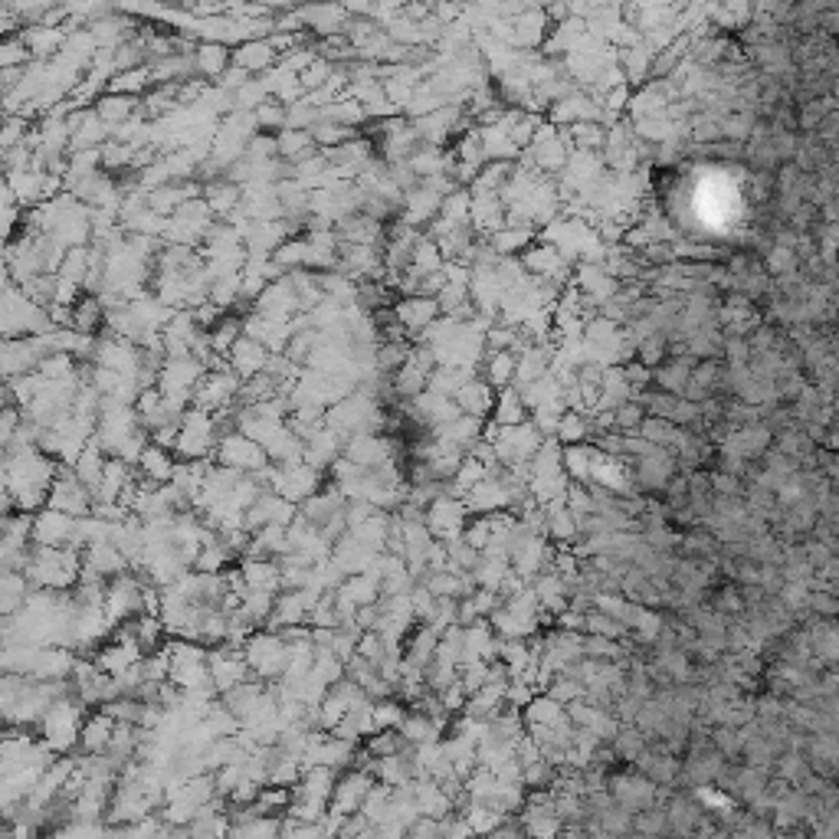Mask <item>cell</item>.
<instances>
[{"mask_svg":"<svg viewBox=\"0 0 839 839\" xmlns=\"http://www.w3.org/2000/svg\"><path fill=\"white\" fill-rule=\"evenodd\" d=\"M59 466L40 446L4 449V495H10L17 512L37 515L50 505V489L59 476Z\"/></svg>","mask_w":839,"mask_h":839,"instance_id":"cell-1","label":"cell"},{"mask_svg":"<svg viewBox=\"0 0 839 839\" xmlns=\"http://www.w3.org/2000/svg\"><path fill=\"white\" fill-rule=\"evenodd\" d=\"M89 715H92L89 705L82 702L76 692H69L43 715L37 731H40V738L53 748L56 758H69V754H76V748H79L82 725H86Z\"/></svg>","mask_w":839,"mask_h":839,"instance_id":"cell-2","label":"cell"},{"mask_svg":"<svg viewBox=\"0 0 839 839\" xmlns=\"http://www.w3.org/2000/svg\"><path fill=\"white\" fill-rule=\"evenodd\" d=\"M33 590H76L82 581V551L76 548H33L27 564Z\"/></svg>","mask_w":839,"mask_h":839,"instance_id":"cell-3","label":"cell"},{"mask_svg":"<svg viewBox=\"0 0 839 839\" xmlns=\"http://www.w3.org/2000/svg\"><path fill=\"white\" fill-rule=\"evenodd\" d=\"M243 656H246V666L253 672V679L276 685L286 679V672H289L292 646L286 643V636L276 630H259L246 640Z\"/></svg>","mask_w":839,"mask_h":839,"instance_id":"cell-4","label":"cell"},{"mask_svg":"<svg viewBox=\"0 0 839 839\" xmlns=\"http://www.w3.org/2000/svg\"><path fill=\"white\" fill-rule=\"evenodd\" d=\"M220 440L223 436L214 413L191 407L181 420V433H177V446H174L177 463H214Z\"/></svg>","mask_w":839,"mask_h":839,"instance_id":"cell-5","label":"cell"},{"mask_svg":"<svg viewBox=\"0 0 839 839\" xmlns=\"http://www.w3.org/2000/svg\"><path fill=\"white\" fill-rule=\"evenodd\" d=\"M171 682L181 692H217L210 679V649L187 640H168Z\"/></svg>","mask_w":839,"mask_h":839,"instance_id":"cell-6","label":"cell"},{"mask_svg":"<svg viewBox=\"0 0 839 839\" xmlns=\"http://www.w3.org/2000/svg\"><path fill=\"white\" fill-rule=\"evenodd\" d=\"M214 463L217 466H227V469H236V472H243V476H253V479H266V472H269V456H266V449L259 446L256 440H250L246 433H230V436H223L220 446H217V453H214ZM266 486V482H263Z\"/></svg>","mask_w":839,"mask_h":839,"instance_id":"cell-7","label":"cell"},{"mask_svg":"<svg viewBox=\"0 0 839 839\" xmlns=\"http://www.w3.org/2000/svg\"><path fill=\"white\" fill-rule=\"evenodd\" d=\"M263 482H266L269 492L282 495V499H289L292 505H302V502H309L312 495H318V489H322V472L312 469L309 463L286 466V469L269 466Z\"/></svg>","mask_w":839,"mask_h":839,"instance_id":"cell-8","label":"cell"},{"mask_svg":"<svg viewBox=\"0 0 839 839\" xmlns=\"http://www.w3.org/2000/svg\"><path fill=\"white\" fill-rule=\"evenodd\" d=\"M518 823L525 826L528 839H558L564 833V820L558 817L551 790H531L522 813H518Z\"/></svg>","mask_w":839,"mask_h":839,"instance_id":"cell-9","label":"cell"},{"mask_svg":"<svg viewBox=\"0 0 839 839\" xmlns=\"http://www.w3.org/2000/svg\"><path fill=\"white\" fill-rule=\"evenodd\" d=\"M469 518L472 515L463 499H456V495H440V499H433L427 512H423V525L430 528V535L436 541H453L459 535H466Z\"/></svg>","mask_w":839,"mask_h":839,"instance_id":"cell-10","label":"cell"},{"mask_svg":"<svg viewBox=\"0 0 839 839\" xmlns=\"http://www.w3.org/2000/svg\"><path fill=\"white\" fill-rule=\"evenodd\" d=\"M610 794L613 800L626 807L636 817V813H643L649 807H659V787L643 777L640 771H620V774H610Z\"/></svg>","mask_w":839,"mask_h":839,"instance_id":"cell-11","label":"cell"},{"mask_svg":"<svg viewBox=\"0 0 839 839\" xmlns=\"http://www.w3.org/2000/svg\"><path fill=\"white\" fill-rule=\"evenodd\" d=\"M240 387H243V381H240V377H236L230 368L207 371V377L200 381L197 394H194V407L204 410V413H223V410H230V407H236Z\"/></svg>","mask_w":839,"mask_h":839,"instance_id":"cell-12","label":"cell"},{"mask_svg":"<svg viewBox=\"0 0 839 839\" xmlns=\"http://www.w3.org/2000/svg\"><path fill=\"white\" fill-rule=\"evenodd\" d=\"M79 518L63 515L46 505L33 515V548H76Z\"/></svg>","mask_w":839,"mask_h":839,"instance_id":"cell-13","label":"cell"},{"mask_svg":"<svg viewBox=\"0 0 839 839\" xmlns=\"http://www.w3.org/2000/svg\"><path fill=\"white\" fill-rule=\"evenodd\" d=\"M50 508H56V512H63V515H73V518H86V515H92V508H96V499H92V492L76 479V472L63 466L50 489Z\"/></svg>","mask_w":839,"mask_h":839,"instance_id":"cell-14","label":"cell"},{"mask_svg":"<svg viewBox=\"0 0 839 839\" xmlns=\"http://www.w3.org/2000/svg\"><path fill=\"white\" fill-rule=\"evenodd\" d=\"M295 518H299V505H292L289 499H282V495L276 492H263L259 499L250 505V512H246L243 518V528L246 531H263V528H289Z\"/></svg>","mask_w":839,"mask_h":839,"instance_id":"cell-15","label":"cell"},{"mask_svg":"<svg viewBox=\"0 0 839 839\" xmlns=\"http://www.w3.org/2000/svg\"><path fill=\"white\" fill-rule=\"evenodd\" d=\"M210 679H214L217 695H227L230 689H236V685L253 682V672L246 666L243 649H236V646L210 649Z\"/></svg>","mask_w":839,"mask_h":839,"instance_id":"cell-16","label":"cell"},{"mask_svg":"<svg viewBox=\"0 0 839 839\" xmlns=\"http://www.w3.org/2000/svg\"><path fill=\"white\" fill-rule=\"evenodd\" d=\"M374 784H377L374 777L368 771H361V767L341 771L338 784H335V794H332V813H335V817H354V813H361L364 800H368Z\"/></svg>","mask_w":839,"mask_h":839,"instance_id":"cell-17","label":"cell"},{"mask_svg":"<svg viewBox=\"0 0 839 839\" xmlns=\"http://www.w3.org/2000/svg\"><path fill=\"white\" fill-rule=\"evenodd\" d=\"M345 459L358 463L361 469H381L384 463L397 459V443L384 433H361L345 443Z\"/></svg>","mask_w":839,"mask_h":839,"instance_id":"cell-18","label":"cell"},{"mask_svg":"<svg viewBox=\"0 0 839 839\" xmlns=\"http://www.w3.org/2000/svg\"><path fill=\"white\" fill-rule=\"evenodd\" d=\"M440 302L427 299V295H410V299H397L394 302V315L400 328L407 332V338H420L433 322H440Z\"/></svg>","mask_w":839,"mask_h":839,"instance_id":"cell-19","label":"cell"},{"mask_svg":"<svg viewBox=\"0 0 839 839\" xmlns=\"http://www.w3.org/2000/svg\"><path fill=\"white\" fill-rule=\"evenodd\" d=\"M141 659H145V649H141L132 636L112 633V640L92 656V663H96L102 672H109V676H122L125 669H132L135 663H141Z\"/></svg>","mask_w":839,"mask_h":839,"instance_id":"cell-20","label":"cell"},{"mask_svg":"<svg viewBox=\"0 0 839 839\" xmlns=\"http://www.w3.org/2000/svg\"><path fill=\"white\" fill-rule=\"evenodd\" d=\"M636 771H640L643 777H649L656 787H676L679 790V777H682V758H676V754H669L663 751L659 744H649V748L643 751V758L633 764Z\"/></svg>","mask_w":839,"mask_h":839,"instance_id":"cell-21","label":"cell"},{"mask_svg":"<svg viewBox=\"0 0 839 839\" xmlns=\"http://www.w3.org/2000/svg\"><path fill=\"white\" fill-rule=\"evenodd\" d=\"M230 371L240 377V381H253V377L259 374H266L269 371V364H273V351L263 348L259 341H250V338H240L233 345L230 351Z\"/></svg>","mask_w":839,"mask_h":839,"instance_id":"cell-22","label":"cell"},{"mask_svg":"<svg viewBox=\"0 0 839 839\" xmlns=\"http://www.w3.org/2000/svg\"><path fill=\"white\" fill-rule=\"evenodd\" d=\"M335 784H338V771H332V767H305L302 781L292 787V797L305 800V803H318V807L332 810Z\"/></svg>","mask_w":839,"mask_h":839,"instance_id":"cell-23","label":"cell"},{"mask_svg":"<svg viewBox=\"0 0 839 839\" xmlns=\"http://www.w3.org/2000/svg\"><path fill=\"white\" fill-rule=\"evenodd\" d=\"M138 476L151 482V486H168V482L174 479V472H177V456H174V449H164L158 443H151L145 453L138 456Z\"/></svg>","mask_w":839,"mask_h":839,"instance_id":"cell-24","label":"cell"},{"mask_svg":"<svg viewBox=\"0 0 839 839\" xmlns=\"http://www.w3.org/2000/svg\"><path fill=\"white\" fill-rule=\"evenodd\" d=\"M191 830L194 839H230V830H233V823H230V803L217 797L210 807H204L194 817V823L187 826Z\"/></svg>","mask_w":839,"mask_h":839,"instance_id":"cell-25","label":"cell"},{"mask_svg":"<svg viewBox=\"0 0 839 839\" xmlns=\"http://www.w3.org/2000/svg\"><path fill=\"white\" fill-rule=\"evenodd\" d=\"M279 59L282 56L276 53L273 40H250V43H243L233 50V66L246 69L250 76H263V73H269V69H276Z\"/></svg>","mask_w":839,"mask_h":839,"instance_id":"cell-26","label":"cell"},{"mask_svg":"<svg viewBox=\"0 0 839 839\" xmlns=\"http://www.w3.org/2000/svg\"><path fill=\"white\" fill-rule=\"evenodd\" d=\"M243 581L250 590H263V594H282V564L273 558H243L240 561Z\"/></svg>","mask_w":839,"mask_h":839,"instance_id":"cell-27","label":"cell"},{"mask_svg":"<svg viewBox=\"0 0 839 839\" xmlns=\"http://www.w3.org/2000/svg\"><path fill=\"white\" fill-rule=\"evenodd\" d=\"M341 456H345V440L328 427L305 443V463H309L312 469H318V472H332V466Z\"/></svg>","mask_w":839,"mask_h":839,"instance_id":"cell-28","label":"cell"},{"mask_svg":"<svg viewBox=\"0 0 839 839\" xmlns=\"http://www.w3.org/2000/svg\"><path fill=\"white\" fill-rule=\"evenodd\" d=\"M332 558H335V564L341 567V571H345L348 577H354V574H368L371 564L377 561V554L368 545H361V541L348 531V535L332 548Z\"/></svg>","mask_w":839,"mask_h":839,"instance_id":"cell-29","label":"cell"},{"mask_svg":"<svg viewBox=\"0 0 839 839\" xmlns=\"http://www.w3.org/2000/svg\"><path fill=\"white\" fill-rule=\"evenodd\" d=\"M413 794H417L420 817L446 820L449 813H456V803L443 790V784H436V781H413Z\"/></svg>","mask_w":839,"mask_h":839,"instance_id":"cell-30","label":"cell"},{"mask_svg":"<svg viewBox=\"0 0 839 839\" xmlns=\"http://www.w3.org/2000/svg\"><path fill=\"white\" fill-rule=\"evenodd\" d=\"M194 63H197V76L204 82H220L223 73L233 66V50L223 43H200L197 53H194Z\"/></svg>","mask_w":839,"mask_h":839,"instance_id":"cell-31","label":"cell"},{"mask_svg":"<svg viewBox=\"0 0 839 839\" xmlns=\"http://www.w3.org/2000/svg\"><path fill=\"white\" fill-rule=\"evenodd\" d=\"M115 722L105 712H92L82 725V738H79V754H105L115 735Z\"/></svg>","mask_w":839,"mask_h":839,"instance_id":"cell-32","label":"cell"},{"mask_svg":"<svg viewBox=\"0 0 839 839\" xmlns=\"http://www.w3.org/2000/svg\"><path fill=\"white\" fill-rule=\"evenodd\" d=\"M96 112H99V118L105 125L112 128H122V125H128L132 122V118H138L141 115V99H132V96H115V92H105V96L96 102Z\"/></svg>","mask_w":839,"mask_h":839,"instance_id":"cell-33","label":"cell"},{"mask_svg":"<svg viewBox=\"0 0 839 839\" xmlns=\"http://www.w3.org/2000/svg\"><path fill=\"white\" fill-rule=\"evenodd\" d=\"M30 594H33V584L27 581V574L4 571V577H0V613H4V617H14V613L27 607Z\"/></svg>","mask_w":839,"mask_h":839,"instance_id":"cell-34","label":"cell"},{"mask_svg":"<svg viewBox=\"0 0 839 839\" xmlns=\"http://www.w3.org/2000/svg\"><path fill=\"white\" fill-rule=\"evenodd\" d=\"M105 466H109V456H105V449H102L96 440H92L86 449H82V456H79L69 469L76 472V479H79L89 492H96L99 482H102V476H105Z\"/></svg>","mask_w":839,"mask_h":839,"instance_id":"cell-35","label":"cell"},{"mask_svg":"<svg viewBox=\"0 0 839 839\" xmlns=\"http://www.w3.org/2000/svg\"><path fill=\"white\" fill-rule=\"evenodd\" d=\"M400 735L407 738L410 748H420V744L443 741V728L436 725L430 715H423V712H417V708H410L407 718H404V725H400Z\"/></svg>","mask_w":839,"mask_h":839,"instance_id":"cell-36","label":"cell"},{"mask_svg":"<svg viewBox=\"0 0 839 839\" xmlns=\"http://www.w3.org/2000/svg\"><path fill=\"white\" fill-rule=\"evenodd\" d=\"M453 400L459 404V410L466 413V417H476V420H479V417H486V413L492 410L495 394H492V384H486V381H469Z\"/></svg>","mask_w":839,"mask_h":839,"instance_id":"cell-37","label":"cell"},{"mask_svg":"<svg viewBox=\"0 0 839 839\" xmlns=\"http://www.w3.org/2000/svg\"><path fill=\"white\" fill-rule=\"evenodd\" d=\"M610 748H613V754H617V761L636 764V761L643 758V751L649 748V738L636 725H623L617 731V738L610 741Z\"/></svg>","mask_w":839,"mask_h":839,"instance_id":"cell-38","label":"cell"},{"mask_svg":"<svg viewBox=\"0 0 839 839\" xmlns=\"http://www.w3.org/2000/svg\"><path fill=\"white\" fill-rule=\"evenodd\" d=\"M276 597H279V594H263V590H246L240 613H243V617L256 626V630H266L269 620H273Z\"/></svg>","mask_w":839,"mask_h":839,"instance_id":"cell-39","label":"cell"},{"mask_svg":"<svg viewBox=\"0 0 839 839\" xmlns=\"http://www.w3.org/2000/svg\"><path fill=\"white\" fill-rule=\"evenodd\" d=\"M466 817V823L472 826V833H476V839H489L505 820H512V817H502V813H495L492 807H486V803H466L463 810H459Z\"/></svg>","mask_w":839,"mask_h":839,"instance_id":"cell-40","label":"cell"},{"mask_svg":"<svg viewBox=\"0 0 839 839\" xmlns=\"http://www.w3.org/2000/svg\"><path fill=\"white\" fill-rule=\"evenodd\" d=\"M325 417H328V410H318V407H299V410H292L289 413V430L299 436L302 443H309L312 436H318L325 430Z\"/></svg>","mask_w":839,"mask_h":839,"instance_id":"cell-41","label":"cell"},{"mask_svg":"<svg viewBox=\"0 0 839 839\" xmlns=\"http://www.w3.org/2000/svg\"><path fill=\"white\" fill-rule=\"evenodd\" d=\"M407 748L410 744L404 735H400V728L374 731V735L364 741V754H368V758H394V754H404Z\"/></svg>","mask_w":839,"mask_h":839,"instance_id":"cell-42","label":"cell"},{"mask_svg":"<svg viewBox=\"0 0 839 839\" xmlns=\"http://www.w3.org/2000/svg\"><path fill=\"white\" fill-rule=\"evenodd\" d=\"M230 839H282V817H253L233 823Z\"/></svg>","mask_w":839,"mask_h":839,"instance_id":"cell-43","label":"cell"},{"mask_svg":"<svg viewBox=\"0 0 839 839\" xmlns=\"http://www.w3.org/2000/svg\"><path fill=\"white\" fill-rule=\"evenodd\" d=\"M292 803V787H263V794L253 803L256 817H286Z\"/></svg>","mask_w":839,"mask_h":839,"instance_id":"cell-44","label":"cell"},{"mask_svg":"<svg viewBox=\"0 0 839 839\" xmlns=\"http://www.w3.org/2000/svg\"><path fill=\"white\" fill-rule=\"evenodd\" d=\"M590 820H594L604 833H613V836H630L633 833V813L626 810V807H620L617 800H613L607 810H600L597 817H590Z\"/></svg>","mask_w":839,"mask_h":839,"instance_id":"cell-45","label":"cell"},{"mask_svg":"<svg viewBox=\"0 0 839 839\" xmlns=\"http://www.w3.org/2000/svg\"><path fill=\"white\" fill-rule=\"evenodd\" d=\"M99 712H105L112 718L115 725H141V712H145V702H138V699H128V695H122V699H115L109 705H102Z\"/></svg>","mask_w":839,"mask_h":839,"instance_id":"cell-46","label":"cell"},{"mask_svg":"<svg viewBox=\"0 0 839 839\" xmlns=\"http://www.w3.org/2000/svg\"><path fill=\"white\" fill-rule=\"evenodd\" d=\"M633 833L640 836H669V813L666 807H649L633 817Z\"/></svg>","mask_w":839,"mask_h":839,"instance_id":"cell-47","label":"cell"},{"mask_svg":"<svg viewBox=\"0 0 839 839\" xmlns=\"http://www.w3.org/2000/svg\"><path fill=\"white\" fill-rule=\"evenodd\" d=\"M391 797H394V787H387V784H374L371 787V794L368 800H364V807L361 813L368 817L374 826H381L387 820V810H391Z\"/></svg>","mask_w":839,"mask_h":839,"instance_id":"cell-48","label":"cell"},{"mask_svg":"<svg viewBox=\"0 0 839 839\" xmlns=\"http://www.w3.org/2000/svg\"><path fill=\"white\" fill-rule=\"evenodd\" d=\"M410 708L404 705L394 695V699H384V702H374V725L377 731H391V728H400L404 725V718H407Z\"/></svg>","mask_w":839,"mask_h":839,"instance_id":"cell-49","label":"cell"},{"mask_svg":"<svg viewBox=\"0 0 839 839\" xmlns=\"http://www.w3.org/2000/svg\"><path fill=\"white\" fill-rule=\"evenodd\" d=\"M105 830H109V823H63L50 830L43 839H105Z\"/></svg>","mask_w":839,"mask_h":839,"instance_id":"cell-50","label":"cell"},{"mask_svg":"<svg viewBox=\"0 0 839 839\" xmlns=\"http://www.w3.org/2000/svg\"><path fill=\"white\" fill-rule=\"evenodd\" d=\"M495 420H499L502 427H518V423H525V407H522V400H518L512 391L499 394V404H495Z\"/></svg>","mask_w":839,"mask_h":839,"instance_id":"cell-51","label":"cell"},{"mask_svg":"<svg viewBox=\"0 0 839 839\" xmlns=\"http://www.w3.org/2000/svg\"><path fill=\"white\" fill-rule=\"evenodd\" d=\"M282 839H328L325 823H299L292 817H282Z\"/></svg>","mask_w":839,"mask_h":839,"instance_id":"cell-52","label":"cell"},{"mask_svg":"<svg viewBox=\"0 0 839 839\" xmlns=\"http://www.w3.org/2000/svg\"><path fill=\"white\" fill-rule=\"evenodd\" d=\"M440 839H476V833H472V826L466 823L463 813H449V817L443 820V836Z\"/></svg>","mask_w":839,"mask_h":839,"instance_id":"cell-53","label":"cell"},{"mask_svg":"<svg viewBox=\"0 0 839 839\" xmlns=\"http://www.w3.org/2000/svg\"><path fill=\"white\" fill-rule=\"evenodd\" d=\"M440 836H443V820H430V817H420L407 830V839H440Z\"/></svg>","mask_w":839,"mask_h":839,"instance_id":"cell-54","label":"cell"},{"mask_svg":"<svg viewBox=\"0 0 839 839\" xmlns=\"http://www.w3.org/2000/svg\"><path fill=\"white\" fill-rule=\"evenodd\" d=\"M508 377H512V358L502 351L489 361V384H505Z\"/></svg>","mask_w":839,"mask_h":839,"instance_id":"cell-55","label":"cell"},{"mask_svg":"<svg viewBox=\"0 0 839 839\" xmlns=\"http://www.w3.org/2000/svg\"><path fill=\"white\" fill-rule=\"evenodd\" d=\"M158 839H194V836H191V830H187V826H171V823H164L161 833H158Z\"/></svg>","mask_w":839,"mask_h":839,"instance_id":"cell-56","label":"cell"},{"mask_svg":"<svg viewBox=\"0 0 839 839\" xmlns=\"http://www.w3.org/2000/svg\"><path fill=\"white\" fill-rule=\"evenodd\" d=\"M561 436H564V440H581V436H584V423L577 420V417H567V420H564V433H561Z\"/></svg>","mask_w":839,"mask_h":839,"instance_id":"cell-57","label":"cell"},{"mask_svg":"<svg viewBox=\"0 0 839 839\" xmlns=\"http://www.w3.org/2000/svg\"><path fill=\"white\" fill-rule=\"evenodd\" d=\"M777 839H810V830H807V826H797V830L777 833Z\"/></svg>","mask_w":839,"mask_h":839,"instance_id":"cell-58","label":"cell"},{"mask_svg":"<svg viewBox=\"0 0 839 839\" xmlns=\"http://www.w3.org/2000/svg\"><path fill=\"white\" fill-rule=\"evenodd\" d=\"M708 839H738V836H735V833H731V830H718V826H715V833H712V836H708Z\"/></svg>","mask_w":839,"mask_h":839,"instance_id":"cell-59","label":"cell"}]
</instances>
